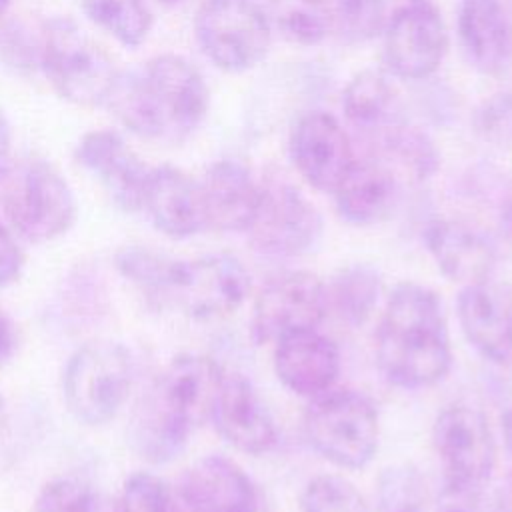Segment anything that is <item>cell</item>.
<instances>
[{"instance_id": "33", "label": "cell", "mask_w": 512, "mask_h": 512, "mask_svg": "<svg viewBox=\"0 0 512 512\" xmlns=\"http://www.w3.org/2000/svg\"><path fill=\"white\" fill-rule=\"evenodd\" d=\"M302 512H370L358 488L342 476L320 474L300 494Z\"/></svg>"}, {"instance_id": "22", "label": "cell", "mask_w": 512, "mask_h": 512, "mask_svg": "<svg viewBox=\"0 0 512 512\" xmlns=\"http://www.w3.org/2000/svg\"><path fill=\"white\" fill-rule=\"evenodd\" d=\"M200 190L206 228L248 232L260 202V184L246 164L232 158L212 162L200 180Z\"/></svg>"}, {"instance_id": "16", "label": "cell", "mask_w": 512, "mask_h": 512, "mask_svg": "<svg viewBox=\"0 0 512 512\" xmlns=\"http://www.w3.org/2000/svg\"><path fill=\"white\" fill-rule=\"evenodd\" d=\"M76 160L122 212H140L150 166L114 130H90L76 144Z\"/></svg>"}, {"instance_id": "21", "label": "cell", "mask_w": 512, "mask_h": 512, "mask_svg": "<svg viewBox=\"0 0 512 512\" xmlns=\"http://www.w3.org/2000/svg\"><path fill=\"white\" fill-rule=\"evenodd\" d=\"M424 244L448 280L462 286L490 280L496 246L474 226L446 218L430 220L424 228Z\"/></svg>"}, {"instance_id": "30", "label": "cell", "mask_w": 512, "mask_h": 512, "mask_svg": "<svg viewBox=\"0 0 512 512\" xmlns=\"http://www.w3.org/2000/svg\"><path fill=\"white\" fill-rule=\"evenodd\" d=\"M330 32L346 44L372 40L388 22V0H324Z\"/></svg>"}, {"instance_id": "37", "label": "cell", "mask_w": 512, "mask_h": 512, "mask_svg": "<svg viewBox=\"0 0 512 512\" xmlns=\"http://www.w3.org/2000/svg\"><path fill=\"white\" fill-rule=\"evenodd\" d=\"M438 512H512V504L500 494L480 488L446 486L440 494Z\"/></svg>"}, {"instance_id": "47", "label": "cell", "mask_w": 512, "mask_h": 512, "mask_svg": "<svg viewBox=\"0 0 512 512\" xmlns=\"http://www.w3.org/2000/svg\"><path fill=\"white\" fill-rule=\"evenodd\" d=\"M406 2H416V0H406Z\"/></svg>"}, {"instance_id": "9", "label": "cell", "mask_w": 512, "mask_h": 512, "mask_svg": "<svg viewBox=\"0 0 512 512\" xmlns=\"http://www.w3.org/2000/svg\"><path fill=\"white\" fill-rule=\"evenodd\" d=\"M250 274L232 254L176 260L166 300L194 320H218L236 312L250 294Z\"/></svg>"}, {"instance_id": "12", "label": "cell", "mask_w": 512, "mask_h": 512, "mask_svg": "<svg viewBox=\"0 0 512 512\" xmlns=\"http://www.w3.org/2000/svg\"><path fill=\"white\" fill-rule=\"evenodd\" d=\"M432 442L446 486H486L496 464V444L480 410L464 404L444 408L434 422Z\"/></svg>"}, {"instance_id": "27", "label": "cell", "mask_w": 512, "mask_h": 512, "mask_svg": "<svg viewBox=\"0 0 512 512\" xmlns=\"http://www.w3.org/2000/svg\"><path fill=\"white\" fill-rule=\"evenodd\" d=\"M382 292L380 272L364 262L342 266L326 286L328 308L350 326H362L378 306Z\"/></svg>"}, {"instance_id": "2", "label": "cell", "mask_w": 512, "mask_h": 512, "mask_svg": "<svg viewBox=\"0 0 512 512\" xmlns=\"http://www.w3.org/2000/svg\"><path fill=\"white\" fill-rule=\"evenodd\" d=\"M224 370L208 356L172 358L140 396L128 436L140 458L166 464L178 458L190 436L210 420Z\"/></svg>"}, {"instance_id": "7", "label": "cell", "mask_w": 512, "mask_h": 512, "mask_svg": "<svg viewBox=\"0 0 512 512\" xmlns=\"http://www.w3.org/2000/svg\"><path fill=\"white\" fill-rule=\"evenodd\" d=\"M378 434L376 406L356 390H328L312 398L304 414L306 442L338 468H364L376 454Z\"/></svg>"}, {"instance_id": "3", "label": "cell", "mask_w": 512, "mask_h": 512, "mask_svg": "<svg viewBox=\"0 0 512 512\" xmlns=\"http://www.w3.org/2000/svg\"><path fill=\"white\" fill-rule=\"evenodd\" d=\"M376 362L384 378L404 390H422L446 378L452 348L438 294L418 282L398 284L376 330Z\"/></svg>"}, {"instance_id": "41", "label": "cell", "mask_w": 512, "mask_h": 512, "mask_svg": "<svg viewBox=\"0 0 512 512\" xmlns=\"http://www.w3.org/2000/svg\"><path fill=\"white\" fill-rule=\"evenodd\" d=\"M18 348V332L14 320L0 306V366L8 364Z\"/></svg>"}, {"instance_id": "29", "label": "cell", "mask_w": 512, "mask_h": 512, "mask_svg": "<svg viewBox=\"0 0 512 512\" xmlns=\"http://www.w3.org/2000/svg\"><path fill=\"white\" fill-rule=\"evenodd\" d=\"M272 28L300 46L320 44L330 34L324 0H262Z\"/></svg>"}, {"instance_id": "28", "label": "cell", "mask_w": 512, "mask_h": 512, "mask_svg": "<svg viewBox=\"0 0 512 512\" xmlns=\"http://www.w3.org/2000/svg\"><path fill=\"white\" fill-rule=\"evenodd\" d=\"M80 4L90 22L128 48H138L154 24L146 0H80Z\"/></svg>"}, {"instance_id": "34", "label": "cell", "mask_w": 512, "mask_h": 512, "mask_svg": "<svg viewBox=\"0 0 512 512\" xmlns=\"http://www.w3.org/2000/svg\"><path fill=\"white\" fill-rule=\"evenodd\" d=\"M34 512H104V504L90 482L74 476H60L40 488Z\"/></svg>"}, {"instance_id": "23", "label": "cell", "mask_w": 512, "mask_h": 512, "mask_svg": "<svg viewBox=\"0 0 512 512\" xmlns=\"http://www.w3.org/2000/svg\"><path fill=\"white\" fill-rule=\"evenodd\" d=\"M332 194L342 220L354 226H368L392 212L400 196V178L376 156L356 158Z\"/></svg>"}, {"instance_id": "15", "label": "cell", "mask_w": 512, "mask_h": 512, "mask_svg": "<svg viewBox=\"0 0 512 512\" xmlns=\"http://www.w3.org/2000/svg\"><path fill=\"white\" fill-rule=\"evenodd\" d=\"M290 158L298 174L320 192H334L356 156L336 116L312 110L300 116L290 136Z\"/></svg>"}, {"instance_id": "18", "label": "cell", "mask_w": 512, "mask_h": 512, "mask_svg": "<svg viewBox=\"0 0 512 512\" xmlns=\"http://www.w3.org/2000/svg\"><path fill=\"white\" fill-rule=\"evenodd\" d=\"M458 322L474 350L506 364L512 356V292L490 280L462 286L458 294Z\"/></svg>"}, {"instance_id": "4", "label": "cell", "mask_w": 512, "mask_h": 512, "mask_svg": "<svg viewBox=\"0 0 512 512\" xmlns=\"http://www.w3.org/2000/svg\"><path fill=\"white\" fill-rule=\"evenodd\" d=\"M38 70L60 98L84 108L106 106L120 76L106 48L68 16L40 24Z\"/></svg>"}, {"instance_id": "26", "label": "cell", "mask_w": 512, "mask_h": 512, "mask_svg": "<svg viewBox=\"0 0 512 512\" xmlns=\"http://www.w3.org/2000/svg\"><path fill=\"white\" fill-rule=\"evenodd\" d=\"M376 158L384 160L396 174L414 182L432 178L440 166V152L432 138L404 118L372 136Z\"/></svg>"}, {"instance_id": "5", "label": "cell", "mask_w": 512, "mask_h": 512, "mask_svg": "<svg viewBox=\"0 0 512 512\" xmlns=\"http://www.w3.org/2000/svg\"><path fill=\"white\" fill-rule=\"evenodd\" d=\"M0 186L2 212L20 238L42 244L74 226L78 214L74 192L50 162L28 158L10 164Z\"/></svg>"}, {"instance_id": "46", "label": "cell", "mask_w": 512, "mask_h": 512, "mask_svg": "<svg viewBox=\"0 0 512 512\" xmlns=\"http://www.w3.org/2000/svg\"><path fill=\"white\" fill-rule=\"evenodd\" d=\"M162 4H166V6H176V4H182V2H186V0H160Z\"/></svg>"}, {"instance_id": "6", "label": "cell", "mask_w": 512, "mask_h": 512, "mask_svg": "<svg viewBox=\"0 0 512 512\" xmlns=\"http://www.w3.org/2000/svg\"><path fill=\"white\" fill-rule=\"evenodd\" d=\"M134 384L130 350L112 340L78 348L62 374V398L68 412L86 426H104L122 410Z\"/></svg>"}, {"instance_id": "35", "label": "cell", "mask_w": 512, "mask_h": 512, "mask_svg": "<svg viewBox=\"0 0 512 512\" xmlns=\"http://www.w3.org/2000/svg\"><path fill=\"white\" fill-rule=\"evenodd\" d=\"M114 512H170V488L152 472H134L124 480Z\"/></svg>"}, {"instance_id": "1", "label": "cell", "mask_w": 512, "mask_h": 512, "mask_svg": "<svg viewBox=\"0 0 512 512\" xmlns=\"http://www.w3.org/2000/svg\"><path fill=\"white\" fill-rule=\"evenodd\" d=\"M124 128L144 140L180 144L206 120L210 90L180 54H158L122 72L106 102Z\"/></svg>"}, {"instance_id": "8", "label": "cell", "mask_w": 512, "mask_h": 512, "mask_svg": "<svg viewBox=\"0 0 512 512\" xmlns=\"http://www.w3.org/2000/svg\"><path fill=\"white\" fill-rule=\"evenodd\" d=\"M194 34L202 54L216 68L238 74L266 58L272 24L262 0H202Z\"/></svg>"}, {"instance_id": "13", "label": "cell", "mask_w": 512, "mask_h": 512, "mask_svg": "<svg viewBox=\"0 0 512 512\" xmlns=\"http://www.w3.org/2000/svg\"><path fill=\"white\" fill-rule=\"evenodd\" d=\"M448 32L442 14L428 0L406 2L384 26V60L404 80H426L442 64Z\"/></svg>"}, {"instance_id": "14", "label": "cell", "mask_w": 512, "mask_h": 512, "mask_svg": "<svg viewBox=\"0 0 512 512\" xmlns=\"http://www.w3.org/2000/svg\"><path fill=\"white\" fill-rule=\"evenodd\" d=\"M170 512H258V496L234 460L210 454L182 472L170 490Z\"/></svg>"}, {"instance_id": "40", "label": "cell", "mask_w": 512, "mask_h": 512, "mask_svg": "<svg viewBox=\"0 0 512 512\" xmlns=\"http://www.w3.org/2000/svg\"><path fill=\"white\" fill-rule=\"evenodd\" d=\"M496 222L500 238L512 248V182H500L496 194Z\"/></svg>"}, {"instance_id": "42", "label": "cell", "mask_w": 512, "mask_h": 512, "mask_svg": "<svg viewBox=\"0 0 512 512\" xmlns=\"http://www.w3.org/2000/svg\"><path fill=\"white\" fill-rule=\"evenodd\" d=\"M10 150H12V132L10 124L6 120V114L0 108V180L8 172L12 160H10Z\"/></svg>"}, {"instance_id": "25", "label": "cell", "mask_w": 512, "mask_h": 512, "mask_svg": "<svg viewBox=\"0 0 512 512\" xmlns=\"http://www.w3.org/2000/svg\"><path fill=\"white\" fill-rule=\"evenodd\" d=\"M342 110L348 122L370 138L404 118L396 88L380 70L358 72L342 92Z\"/></svg>"}, {"instance_id": "38", "label": "cell", "mask_w": 512, "mask_h": 512, "mask_svg": "<svg viewBox=\"0 0 512 512\" xmlns=\"http://www.w3.org/2000/svg\"><path fill=\"white\" fill-rule=\"evenodd\" d=\"M40 28L32 32L24 24H8L0 30V56L18 70H38Z\"/></svg>"}, {"instance_id": "36", "label": "cell", "mask_w": 512, "mask_h": 512, "mask_svg": "<svg viewBox=\"0 0 512 512\" xmlns=\"http://www.w3.org/2000/svg\"><path fill=\"white\" fill-rule=\"evenodd\" d=\"M472 126L484 142L496 148H512V92L488 96L476 108Z\"/></svg>"}, {"instance_id": "32", "label": "cell", "mask_w": 512, "mask_h": 512, "mask_svg": "<svg viewBox=\"0 0 512 512\" xmlns=\"http://www.w3.org/2000/svg\"><path fill=\"white\" fill-rule=\"evenodd\" d=\"M116 270L138 286L144 294L156 300H166L170 276L176 260L144 246L120 248L114 256Z\"/></svg>"}, {"instance_id": "43", "label": "cell", "mask_w": 512, "mask_h": 512, "mask_svg": "<svg viewBox=\"0 0 512 512\" xmlns=\"http://www.w3.org/2000/svg\"><path fill=\"white\" fill-rule=\"evenodd\" d=\"M502 432H504V442H506V448L512 456V406L502 414Z\"/></svg>"}, {"instance_id": "17", "label": "cell", "mask_w": 512, "mask_h": 512, "mask_svg": "<svg viewBox=\"0 0 512 512\" xmlns=\"http://www.w3.org/2000/svg\"><path fill=\"white\" fill-rule=\"evenodd\" d=\"M210 420L216 432L244 454L262 456L278 444V428L270 410L242 374L224 372Z\"/></svg>"}, {"instance_id": "11", "label": "cell", "mask_w": 512, "mask_h": 512, "mask_svg": "<svg viewBox=\"0 0 512 512\" xmlns=\"http://www.w3.org/2000/svg\"><path fill=\"white\" fill-rule=\"evenodd\" d=\"M326 312V284L316 274L282 272L260 288L252 306L250 334L256 344L276 342L286 334L318 328Z\"/></svg>"}, {"instance_id": "19", "label": "cell", "mask_w": 512, "mask_h": 512, "mask_svg": "<svg viewBox=\"0 0 512 512\" xmlns=\"http://www.w3.org/2000/svg\"><path fill=\"white\" fill-rule=\"evenodd\" d=\"M274 344V370L290 392L316 398L334 388L340 374V352L318 328L286 334Z\"/></svg>"}, {"instance_id": "39", "label": "cell", "mask_w": 512, "mask_h": 512, "mask_svg": "<svg viewBox=\"0 0 512 512\" xmlns=\"http://www.w3.org/2000/svg\"><path fill=\"white\" fill-rule=\"evenodd\" d=\"M24 270V252L12 228L0 222V288L14 284Z\"/></svg>"}, {"instance_id": "31", "label": "cell", "mask_w": 512, "mask_h": 512, "mask_svg": "<svg viewBox=\"0 0 512 512\" xmlns=\"http://www.w3.org/2000/svg\"><path fill=\"white\" fill-rule=\"evenodd\" d=\"M428 504V484L408 462L386 466L376 480L378 512H422Z\"/></svg>"}, {"instance_id": "45", "label": "cell", "mask_w": 512, "mask_h": 512, "mask_svg": "<svg viewBox=\"0 0 512 512\" xmlns=\"http://www.w3.org/2000/svg\"><path fill=\"white\" fill-rule=\"evenodd\" d=\"M10 2H12V0H0V20H2V18H4V14L8 12Z\"/></svg>"}, {"instance_id": "44", "label": "cell", "mask_w": 512, "mask_h": 512, "mask_svg": "<svg viewBox=\"0 0 512 512\" xmlns=\"http://www.w3.org/2000/svg\"><path fill=\"white\" fill-rule=\"evenodd\" d=\"M6 426H8V404H6V398L0 394V438L6 432Z\"/></svg>"}, {"instance_id": "20", "label": "cell", "mask_w": 512, "mask_h": 512, "mask_svg": "<svg viewBox=\"0 0 512 512\" xmlns=\"http://www.w3.org/2000/svg\"><path fill=\"white\" fill-rule=\"evenodd\" d=\"M142 210L156 230L174 240L192 238L206 228L200 182L170 164L150 168Z\"/></svg>"}, {"instance_id": "10", "label": "cell", "mask_w": 512, "mask_h": 512, "mask_svg": "<svg viewBox=\"0 0 512 512\" xmlns=\"http://www.w3.org/2000/svg\"><path fill=\"white\" fill-rule=\"evenodd\" d=\"M318 208L288 180L270 178L260 184V202L248 228L258 252L292 258L310 252L322 236Z\"/></svg>"}, {"instance_id": "24", "label": "cell", "mask_w": 512, "mask_h": 512, "mask_svg": "<svg viewBox=\"0 0 512 512\" xmlns=\"http://www.w3.org/2000/svg\"><path fill=\"white\" fill-rule=\"evenodd\" d=\"M458 38L468 62L482 74H500L512 56V22L500 0H462Z\"/></svg>"}]
</instances>
